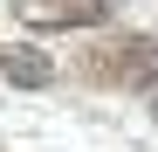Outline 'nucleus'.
<instances>
[{
	"mask_svg": "<svg viewBox=\"0 0 158 152\" xmlns=\"http://www.w3.org/2000/svg\"><path fill=\"white\" fill-rule=\"evenodd\" d=\"M0 76H7L14 90H48V83H55V62H48L35 42H7V48H0Z\"/></svg>",
	"mask_w": 158,
	"mask_h": 152,
	"instance_id": "3",
	"label": "nucleus"
},
{
	"mask_svg": "<svg viewBox=\"0 0 158 152\" xmlns=\"http://www.w3.org/2000/svg\"><path fill=\"white\" fill-rule=\"evenodd\" d=\"M28 35H62V28H103L124 0H7Z\"/></svg>",
	"mask_w": 158,
	"mask_h": 152,
	"instance_id": "2",
	"label": "nucleus"
},
{
	"mask_svg": "<svg viewBox=\"0 0 158 152\" xmlns=\"http://www.w3.org/2000/svg\"><path fill=\"white\" fill-rule=\"evenodd\" d=\"M76 76L103 90H151L158 83V42L151 35H103L76 56Z\"/></svg>",
	"mask_w": 158,
	"mask_h": 152,
	"instance_id": "1",
	"label": "nucleus"
}]
</instances>
